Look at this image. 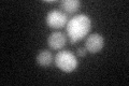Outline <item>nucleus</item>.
Segmentation results:
<instances>
[{"label":"nucleus","mask_w":129,"mask_h":86,"mask_svg":"<svg viewBox=\"0 0 129 86\" xmlns=\"http://www.w3.org/2000/svg\"><path fill=\"white\" fill-rule=\"evenodd\" d=\"M67 35L71 43L84 39L91 29V20L86 14H78L67 23Z\"/></svg>","instance_id":"f257e3e1"},{"label":"nucleus","mask_w":129,"mask_h":86,"mask_svg":"<svg viewBox=\"0 0 129 86\" xmlns=\"http://www.w3.org/2000/svg\"><path fill=\"white\" fill-rule=\"evenodd\" d=\"M54 61L58 69L63 72L70 73L78 68V59L70 51H60L56 54Z\"/></svg>","instance_id":"f03ea898"},{"label":"nucleus","mask_w":129,"mask_h":86,"mask_svg":"<svg viewBox=\"0 0 129 86\" xmlns=\"http://www.w3.org/2000/svg\"><path fill=\"white\" fill-rule=\"evenodd\" d=\"M46 25L52 29H60L67 25V15L60 11H51L48 12L45 18Z\"/></svg>","instance_id":"7ed1b4c3"},{"label":"nucleus","mask_w":129,"mask_h":86,"mask_svg":"<svg viewBox=\"0 0 129 86\" xmlns=\"http://www.w3.org/2000/svg\"><path fill=\"white\" fill-rule=\"evenodd\" d=\"M103 45H104V39L99 34H91L86 38L85 47L87 52L91 53V54L99 53L103 48Z\"/></svg>","instance_id":"20e7f679"},{"label":"nucleus","mask_w":129,"mask_h":86,"mask_svg":"<svg viewBox=\"0 0 129 86\" xmlns=\"http://www.w3.org/2000/svg\"><path fill=\"white\" fill-rule=\"evenodd\" d=\"M67 43V37L64 36V34L60 31H54L50 35V37L47 38V44L52 50L59 51L66 45Z\"/></svg>","instance_id":"39448f33"},{"label":"nucleus","mask_w":129,"mask_h":86,"mask_svg":"<svg viewBox=\"0 0 129 86\" xmlns=\"http://www.w3.org/2000/svg\"><path fill=\"white\" fill-rule=\"evenodd\" d=\"M37 63L41 67H48L53 63V54L48 50H42L37 55Z\"/></svg>","instance_id":"423d86ee"},{"label":"nucleus","mask_w":129,"mask_h":86,"mask_svg":"<svg viewBox=\"0 0 129 86\" xmlns=\"http://www.w3.org/2000/svg\"><path fill=\"white\" fill-rule=\"evenodd\" d=\"M81 2L79 0H63L60 2V8L61 10L67 12L69 14H73L80 9Z\"/></svg>","instance_id":"0eeeda50"},{"label":"nucleus","mask_w":129,"mask_h":86,"mask_svg":"<svg viewBox=\"0 0 129 86\" xmlns=\"http://www.w3.org/2000/svg\"><path fill=\"white\" fill-rule=\"evenodd\" d=\"M87 54V50L86 47H78V50H76V55H78L79 57H84Z\"/></svg>","instance_id":"6e6552de"},{"label":"nucleus","mask_w":129,"mask_h":86,"mask_svg":"<svg viewBox=\"0 0 129 86\" xmlns=\"http://www.w3.org/2000/svg\"><path fill=\"white\" fill-rule=\"evenodd\" d=\"M44 3H50L51 5V3H55V1H44Z\"/></svg>","instance_id":"1a4fd4ad"}]
</instances>
